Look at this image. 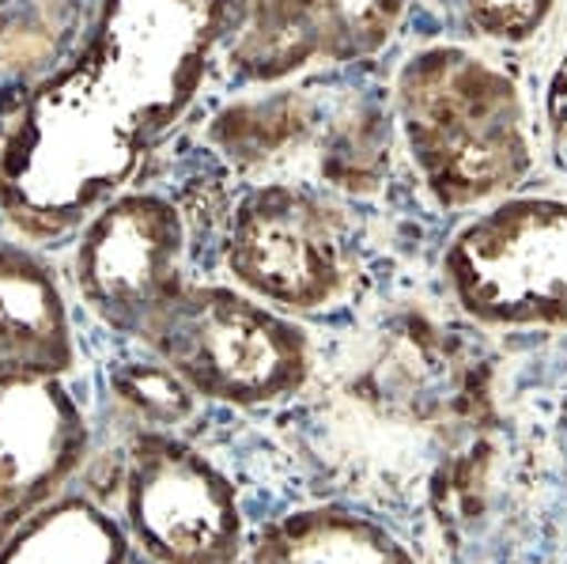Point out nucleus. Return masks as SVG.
Returning <instances> with one entry per match:
<instances>
[{"label":"nucleus","mask_w":567,"mask_h":564,"mask_svg":"<svg viewBox=\"0 0 567 564\" xmlns=\"http://www.w3.org/2000/svg\"><path fill=\"white\" fill-rule=\"evenodd\" d=\"M398 117L424 189L443 208L507 197L529 175L526 111L515 80L458 45H432L398 76Z\"/></svg>","instance_id":"obj_1"},{"label":"nucleus","mask_w":567,"mask_h":564,"mask_svg":"<svg viewBox=\"0 0 567 564\" xmlns=\"http://www.w3.org/2000/svg\"><path fill=\"white\" fill-rule=\"evenodd\" d=\"M243 16L246 0H106L84 69L61 88L136 156L186 111L208 53Z\"/></svg>","instance_id":"obj_2"},{"label":"nucleus","mask_w":567,"mask_h":564,"mask_svg":"<svg viewBox=\"0 0 567 564\" xmlns=\"http://www.w3.org/2000/svg\"><path fill=\"white\" fill-rule=\"evenodd\" d=\"M136 334L194 394L216 402H277L296 394L310 376L307 334L231 288L178 285Z\"/></svg>","instance_id":"obj_3"},{"label":"nucleus","mask_w":567,"mask_h":564,"mask_svg":"<svg viewBox=\"0 0 567 564\" xmlns=\"http://www.w3.org/2000/svg\"><path fill=\"white\" fill-rule=\"evenodd\" d=\"M352 224L341 205L299 182H261L235 208L227 269L284 311H322L352 280Z\"/></svg>","instance_id":"obj_4"},{"label":"nucleus","mask_w":567,"mask_h":564,"mask_svg":"<svg viewBox=\"0 0 567 564\" xmlns=\"http://www.w3.org/2000/svg\"><path fill=\"white\" fill-rule=\"evenodd\" d=\"M465 315L567 330V205L507 202L470 224L443 262Z\"/></svg>","instance_id":"obj_5"},{"label":"nucleus","mask_w":567,"mask_h":564,"mask_svg":"<svg viewBox=\"0 0 567 564\" xmlns=\"http://www.w3.org/2000/svg\"><path fill=\"white\" fill-rule=\"evenodd\" d=\"M122 512L155 564H243L235 485L175 432H136L125 454Z\"/></svg>","instance_id":"obj_6"},{"label":"nucleus","mask_w":567,"mask_h":564,"mask_svg":"<svg viewBox=\"0 0 567 564\" xmlns=\"http://www.w3.org/2000/svg\"><path fill=\"white\" fill-rule=\"evenodd\" d=\"M182 216L152 194H130L87 224L76 250L80 296L117 330H141L178 280Z\"/></svg>","instance_id":"obj_7"},{"label":"nucleus","mask_w":567,"mask_h":564,"mask_svg":"<svg viewBox=\"0 0 567 564\" xmlns=\"http://www.w3.org/2000/svg\"><path fill=\"white\" fill-rule=\"evenodd\" d=\"M84 413L45 371L0 368V515H31L76 474Z\"/></svg>","instance_id":"obj_8"},{"label":"nucleus","mask_w":567,"mask_h":564,"mask_svg":"<svg viewBox=\"0 0 567 564\" xmlns=\"http://www.w3.org/2000/svg\"><path fill=\"white\" fill-rule=\"evenodd\" d=\"M69 363V315L53 273L31 250L0 247V368L61 376Z\"/></svg>","instance_id":"obj_9"},{"label":"nucleus","mask_w":567,"mask_h":564,"mask_svg":"<svg viewBox=\"0 0 567 564\" xmlns=\"http://www.w3.org/2000/svg\"><path fill=\"white\" fill-rule=\"evenodd\" d=\"M246 564H416L409 545L352 507H307L269 523Z\"/></svg>","instance_id":"obj_10"},{"label":"nucleus","mask_w":567,"mask_h":564,"mask_svg":"<svg viewBox=\"0 0 567 564\" xmlns=\"http://www.w3.org/2000/svg\"><path fill=\"white\" fill-rule=\"evenodd\" d=\"M333 111L337 106H329L326 95L310 88H277L269 95L227 106L213 122V141L243 171L272 167L307 148H318L322 156Z\"/></svg>","instance_id":"obj_11"},{"label":"nucleus","mask_w":567,"mask_h":564,"mask_svg":"<svg viewBox=\"0 0 567 564\" xmlns=\"http://www.w3.org/2000/svg\"><path fill=\"white\" fill-rule=\"evenodd\" d=\"M511 496L507 443L492 429H473L451 454H443L432 478V507L443 539L470 545L499 520Z\"/></svg>","instance_id":"obj_12"},{"label":"nucleus","mask_w":567,"mask_h":564,"mask_svg":"<svg viewBox=\"0 0 567 564\" xmlns=\"http://www.w3.org/2000/svg\"><path fill=\"white\" fill-rule=\"evenodd\" d=\"M326 58V23L318 0H246V16L227 61L239 80L272 84Z\"/></svg>","instance_id":"obj_13"},{"label":"nucleus","mask_w":567,"mask_h":564,"mask_svg":"<svg viewBox=\"0 0 567 564\" xmlns=\"http://www.w3.org/2000/svg\"><path fill=\"white\" fill-rule=\"evenodd\" d=\"M122 531L103 512L72 500L61 507H45L8 542L0 564H122Z\"/></svg>","instance_id":"obj_14"},{"label":"nucleus","mask_w":567,"mask_h":564,"mask_svg":"<svg viewBox=\"0 0 567 564\" xmlns=\"http://www.w3.org/2000/svg\"><path fill=\"white\" fill-rule=\"evenodd\" d=\"M326 23L329 61H368L382 50L405 20L409 0H318Z\"/></svg>","instance_id":"obj_15"},{"label":"nucleus","mask_w":567,"mask_h":564,"mask_svg":"<svg viewBox=\"0 0 567 564\" xmlns=\"http://www.w3.org/2000/svg\"><path fill=\"white\" fill-rule=\"evenodd\" d=\"M114 394L144 429H178L194 413V387L167 363H130L114 376Z\"/></svg>","instance_id":"obj_16"},{"label":"nucleus","mask_w":567,"mask_h":564,"mask_svg":"<svg viewBox=\"0 0 567 564\" xmlns=\"http://www.w3.org/2000/svg\"><path fill=\"white\" fill-rule=\"evenodd\" d=\"M462 8L473 34L515 45L542 31L556 0H462Z\"/></svg>","instance_id":"obj_17"},{"label":"nucleus","mask_w":567,"mask_h":564,"mask_svg":"<svg viewBox=\"0 0 567 564\" xmlns=\"http://www.w3.org/2000/svg\"><path fill=\"white\" fill-rule=\"evenodd\" d=\"M545 114H548V136H553V156L567 171V50L560 69L553 72V84H548Z\"/></svg>","instance_id":"obj_18"}]
</instances>
